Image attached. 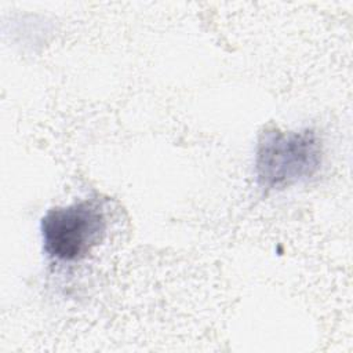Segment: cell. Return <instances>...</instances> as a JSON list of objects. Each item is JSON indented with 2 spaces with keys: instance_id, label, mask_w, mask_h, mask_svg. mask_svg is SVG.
I'll use <instances>...</instances> for the list:
<instances>
[{
  "instance_id": "1",
  "label": "cell",
  "mask_w": 353,
  "mask_h": 353,
  "mask_svg": "<svg viewBox=\"0 0 353 353\" xmlns=\"http://www.w3.org/2000/svg\"><path fill=\"white\" fill-rule=\"evenodd\" d=\"M323 161V146L316 131L265 128L255 152V175L265 190H281L313 176Z\"/></svg>"
},
{
  "instance_id": "2",
  "label": "cell",
  "mask_w": 353,
  "mask_h": 353,
  "mask_svg": "<svg viewBox=\"0 0 353 353\" xmlns=\"http://www.w3.org/2000/svg\"><path fill=\"white\" fill-rule=\"evenodd\" d=\"M40 229L48 256L73 262L85 258L102 241L106 218L97 200H83L47 211Z\"/></svg>"
}]
</instances>
